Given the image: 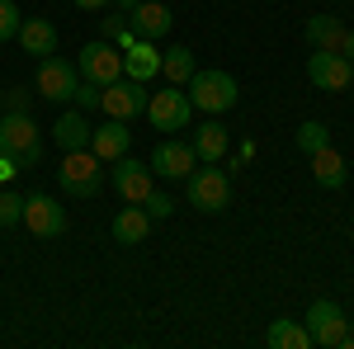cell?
<instances>
[{"label":"cell","instance_id":"4fadbf2b","mask_svg":"<svg viewBox=\"0 0 354 349\" xmlns=\"http://www.w3.org/2000/svg\"><path fill=\"white\" fill-rule=\"evenodd\" d=\"M113 194L123 203H142L151 194V165L147 161H133V156H118L113 161Z\"/></svg>","mask_w":354,"mask_h":349},{"label":"cell","instance_id":"3957f363","mask_svg":"<svg viewBox=\"0 0 354 349\" xmlns=\"http://www.w3.org/2000/svg\"><path fill=\"white\" fill-rule=\"evenodd\" d=\"M241 100V90H236V76H227V71H194L189 76V104L198 113H227V109Z\"/></svg>","mask_w":354,"mask_h":349},{"label":"cell","instance_id":"30bf717a","mask_svg":"<svg viewBox=\"0 0 354 349\" xmlns=\"http://www.w3.org/2000/svg\"><path fill=\"white\" fill-rule=\"evenodd\" d=\"M189 95L180 90V85H170V90H156L151 95V104H147V118H151V128H161V133H180V128H189Z\"/></svg>","mask_w":354,"mask_h":349},{"label":"cell","instance_id":"277c9868","mask_svg":"<svg viewBox=\"0 0 354 349\" xmlns=\"http://www.w3.org/2000/svg\"><path fill=\"white\" fill-rule=\"evenodd\" d=\"M189 203L198 208V213H222L227 203H232V180H227V170H218V165L198 161L189 170Z\"/></svg>","mask_w":354,"mask_h":349},{"label":"cell","instance_id":"8d00e7d4","mask_svg":"<svg viewBox=\"0 0 354 349\" xmlns=\"http://www.w3.org/2000/svg\"><path fill=\"white\" fill-rule=\"evenodd\" d=\"M340 345H345V349H354V330H345V340H340Z\"/></svg>","mask_w":354,"mask_h":349},{"label":"cell","instance_id":"f1b7e54d","mask_svg":"<svg viewBox=\"0 0 354 349\" xmlns=\"http://www.w3.org/2000/svg\"><path fill=\"white\" fill-rule=\"evenodd\" d=\"M28 104H33V85H10V90H5V109L28 113Z\"/></svg>","mask_w":354,"mask_h":349},{"label":"cell","instance_id":"83f0119b","mask_svg":"<svg viewBox=\"0 0 354 349\" xmlns=\"http://www.w3.org/2000/svg\"><path fill=\"white\" fill-rule=\"evenodd\" d=\"M142 208L151 213V222H161V217H170V213H175V198H170V194H161V189H151V194L142 198Z\"/></svg>","mask_w":354,"mask_h":349},{"label":"cell","instance_id":"e0dca14e","mask_svg":"<svg viewBox=\"0 0 354 349\" xmlns=\"http://www.w3.org/2000/svg\"><path fill=\"white\" fill-rule=\"evenodd\" d=\"M151 236V213L142 208V203H128V208H118L113 213V241L118 245H137Z\"/></svg>","mask_w":354,"mask_h":349},{"label":"cell","instance_id":"8992f818","mask_svg":"<svg viewBox=\"0 0 354 349\" xmlns=\"http://www.w3.org/2000/svg\"><path fill=\"white\" fill-rule=\"evenodd\" d=\"M76 85H81V71H76V62H66V57H38V81L33 90L43 95V100H53V104H71V95H76Z\"/></svg>","mask_w":354,"mask_h":349},{"label":"cell","instance_id":"9a60e30c","mask_svg":"<svg viewBox=\"0 0 354 349\" xmlns=\"http://www.w3.org/2000/svg\"><path fill=\"white\" fill-rule=\"evenodd\" d=\"M123 76H128V81H142V85L161 76V53H156L151 38H137L133 48L123 53Z\"/></svg>","mask_w":354,"mask_h":349},{"label":"cell","instance_id":"6da1fadb","mask_svg":"<svg viewBox=\"0 0 354 349\" xmlns=\"http://www.w3.org/2000/svg\"><path fill=\"white\" fill-rule=\"evenodd\" d=\"M57 185L66 198H100L104 189V161L85 147V151H66L62 165H57Z\"/></svg>","mask_w":354,"mask_h":349},{"label":"cell","instance_id":"2e32d148","mask_svg":"<svg viewBox=\"0 0 354 349\" xmlns=\"http://www.w3.org/2000/svg\"><path fill=\"white\" fill-rule=\"evenodd\" d=\"M90 133H95V128H90V118H85L81 109H66L53 123V142L62 151H85V147H90Z\"/></svg>","mask_w":354,"mask_h":349},{"label":"cell","instance_id":"5bb4252c","mask_svg":"<svg viewBox=\"0 0 354 349\" xmlns=\"http://www.w3.org/2000/svg\"><path fill=\"white\" fill-rule=\"evenodd\" d=\"M128 147H133V128H128V123H118V118H109L104 128H95V133H90V151H95L104 165H113L118 156H128Z\"/></svg>","mask_w":354,"mask_h":349},{"label":"cell","instance_id":"603a6c76","mask_svg":"<svg viewBox=\"0 0 354 349\" xmlns=\"http://www.w3.org/2000/svg\"><path fill=\"white\" fill-rule=\"evenodd\" d=\"M265 345L270 349H312V335H307L302 321L279 317V321H270V330H265Z\"/></svg>","mask_w":354,"mask_h":349},{"label":"cell","instance_id":"836d02e7","mask_svg":"<svg viewBox=\"0 0 354 349\" xmlns=\"http://www.w3.org/2000/svg\"><path fill=\"white\" fill-rule=\"evenodd\" d=\"M340 57L354 66V28H345V43H340Z\"/></svg>","mask_w":354,"mask_h":349},{"label":"cell","instance_id":"d6a6232c","mask_svg":"<svg viewBox=\"0 0 354 349\" xmlns=\"http://www.w3.org/2000/svg\"><path fill=\"white\" fill-rule=\"evenodd\" d=\"M133 43H137V28H128V24H123V28H118V38H113V48H118V53H128Z\"/></svg>","mask_w":354,"mask_h":349},{"label":"cell","instance_id":"ac0fdd59","mask_svg":"<svg viewBox=\"0 0 354 349\" xmlns=\"http://www.w3.org/2000/svg\"><path fill=\"white\" fill-rule=\"evenodd\" d=\"M170 24H175V15H170V5H161V0H142L133 10V28H137V38H165L170 33Z\"/></svg>","mask_w":354,"mask_h":349},{"label":"cell","instance_id":"d6986e66","mask_svg":"<svg viewBox=\"0 0 354 349\" xmlns=\"http://www.w3.org/2000/svg\"><path fill=\"white\" fill-rule=\"evenodd\" d=\"M302 38H307L317 53H340V43H345V24H340L335 15H312V19L302 24Z\"/></svg>","mask_w":354,"mask_h":349},{"label":"cell","instance_id":"5b68a950","mask_svg":"<svg viewBox=\"0 0 354 349\" xmlns=\"http://www.w3.org/2000/svg\"><path fill=\"white\" fill-rule=\"evenodd\" d=\"M76 71H81V81L104 90V85H113L123 76V53L113 48L109 38H95V43H85L81 53H76Z\"/></svg>","mask_w":354,"mask_h":349},{"label":"cell","instance_id":"e575fe53","mask_svg":"<svg viewBox=\"0 0 354 349\" xmlns=\"http://www.w3.org/2000/svg\"><path fill=\"white\" fill-rule=\"evenodd\" d=\"M81 10H104V5H113V0H76Z\"/></svg>","mask_w":354,"mask_h":349},{"label":"cell","instance_id":"4316f807","mask_svg":"<svg viewBox=\"0 0 354 349\" xmlns=\"http://www.w3.org/2000/svg\"><path fill=\"white\" fill-rule=\"evenodd\" d=\"M19 24H24L19 5H15V0H0V43H10V38L19 33Z\"/></svg>","mask_w":354,"mask_h":349},{"label":"cell","instance_id":"d590c367","mask_svg":"<svg viewBox=\"0 0 354 349\" xmlns=\"http://www.w3.org/2000/svg\"><path fill=\"white\" fill-rule=\"evenodd\" d=\"M113 5H118V10H128V15H133L137 5H142V0H113Z\"/></svg>","mask_w":354,"mask_h":349},{"label":"cell","instance_id":"74e56055","mask_svg":"<svg viewBox=\"0 0 354 349\" xmlns=\"http://www.w3.org/2000/svg\"><path fill=\"white\" fill-rule=\"evenodd\" d=\"M0 104H5V90H0Z\"/></svg>","mask_w":354,"mask_h":349},{"label":"cell","instance_id":"1f68e13d","mask_svg":"<svg viewBox=\"0 0 354 349\" xmlns=\"http://www.w3.org/2000/svg\"><path fill=\"white\" fill-rule=\"evenodd\" d=\"M118 28H123V19H118V15H104V19H100V33H104V38H118Z\"/></svg>","mask_w":354,"mask_h":349},{"label":"cell","instance_id":"7a4b0ae2","mask_svg":"<svg viewBox=\"0 0 354 349\" xmlns=\"http://www.w3.org/2000/svg\"><path fill=\"white\" fill-rule=\"evenodd\" d=\"M0 151H10L19 170L43 161V137H38V123L28 118V113H15V109H5L0 113Z\"/></svg>","mask_w":354,"mask_h":349},{"label":"cell","instance_id":"cb8c5ba5","mask_svg":"<svg viewBox=\"0 0 354 349\" xmlns=\"http://www.w3.org/2000/svg\"><path fill=\"white\" fill-rule=\"evenodd\" d=\"M194 71H198V57H194L185 43H180V48H165V53H161V76H165L170 85H189Z\"/></svg>","mask_w":354,"mask_h":349},{"label":"cell","instance_id":"44dd1931","mask_svg":"<svg viewBox=\"0 0 354 349\" xmlns=\"http://www.w3.org/2000/svg\"><path fill=\"white\" fill-rule=\"evenodd\" d=\"M307 161H312V180H317L322 189H340L345 180H350V165H345V156H340L335 147H322V151H312Z\"/></svg>","mask_w":354,"mask_h":349},{"label":"cell","instance_id":"4dcf8cb0","mask_svg":"<svg viewBox=\"0 0 354 349\" xmlns=\"http://www.w3.org/2000/svg\"><path fill=\"white\" fill-rule=\"evenodd\" d=\"M15 175H19V161H15L10 151H0V185H5V180H15Z\"/></svg>","mask_w":354,"mask_h":349},{"label":"cell","instance_id":"484cf974","mask_svg":"<svg viewBox=\"0 0 354 349\" xmlns=\"http://www.w3.org/2000/svg\"><path fill=\"white\" fill-rule=\"evenodd\" d=\"M0 227H24V194L0 189Z\"/></svg>","mask_w":354,"mask_h":349},{"label":"cell","instance_id":"ffe728a7","mask_svg":"<svg viewBox=\"0 0 354 349\" xmlns=\"http://www.w3.org/2000/svg\"><path fill=\"white\" fill-rule=\"evenodd\" d=\"M189 147L198 151V161L218 165L222 156H227V128H222L218 118H208V123H194V137H189Z\"/></svg>","mask_w":354,"mask_h":349},{"label":"cell","instance_id":"7c38bea8","mask_svg":"<svg viewBox=\"0 0 354 349\" xmlns=\"http://www.w3.org/2000/svg\"><path fill=\"white\" fill-rule=\"evenodd\" d=\"M147 165H151V175H161V180H189V170L198 165V151H194L189 142H161Z\"/></svg>","mask_w":354,"mask_h":349},{"label":"cell","instance_id":"9c48e42d","mask_svg":"<svg viewBox=\"0 0 354 349\" xmlns=\"http://www.w3.org/2000/svg\"><path fill=\"white\" fill-rule=\"evenodd\" d=\"M24 227L38 241H57L66 232V208L57 203L53 194H28L24 198Z\"/></svg>","mask_w":354,"mask_h":349},{"label":"cell","instance_id":"f546056e","mask_svg":"<svg viewBox=\"0 0 354 349\" xmlns=\"http://www.w3.org/2000/svg\"><path fill=\"white\" fill-rule=\"evenodd\" d=\"M71 100H76V109H81V113H90V109H100V85L81 81V85H76V95H71Z\"/></svg>","mask_w":354,"mask_h":349},{"label":"cell","instance_id":"ba28073f","mask_svg":"<svg viewBox=\"0 0 354 349\" xmlns=\"http://www.w3.org/2000/svg\"><path fill=\"white\" fill-rule=\"evenodd\" d=\"M302 326H307L312 345H322V349H340L345 330H350V317L340 312V302H326V297H322V302H312V307H307Z\"/></svg>","mask_w":354,"mask_h":349},{"label":"cell","instance_id":"52a82bcc","mask_svg":"<svg viewBox=\"0 0 354 349\" xmlns=\"http://www.w3.org/2000/svg\"><path fill=\"white\" fill-rule=\"evenodd\" d=\"M147 104H151V95H147V85L142 81H128V76H118L113 85L100 90V109L118 118V123H133V118H147Z\"/></svg>","mask_w":354,"mask_h":349},{"label":"cell","instance_id":"7402d4cb","mask_svg":"<svg viewBox=\"0 0 354 349\" xmlns=\"http://www.w3.org/2000/svg\"><path fill=\"white\" fill-rule=\"evenodd\" d=\"M15 38H19V48H24L28 57H53L57 53V28L48 24V19H38V15H33V19H24Z\"/></svg>","mask_w":354,"mask_h":349},{"label":"cell","instance_id":"8fae6325","mask_svg":"<svg viewBox=\"0 0 354 349\" xmlns=\"http://www.w3.org/2000/svg\"><path fill=\"white\" fill-rule=\"evenodd\" d=\"M307 81L317 85V90L340 95V90H350V85H354V66L340 53H317V48H312V57H307Z\"/></svg>","mask_w":354,"mask_h":349},{"label":"cell","instance_id":"d4e9b609","mask_svg":"<svg viewBox=\"0 0 354 349\" xmlns=\"http://www.w3.org/2000/svg\"><path fill=\"white\" fill-rule=\"evenodd\" d=\"M293 142H298V151H302V156H312V151L330 147V128H326V123H317V118H307V123L298 128V137H293Z\"/></svg>","mask_w":354,"mask_h":349}]
</instances>
